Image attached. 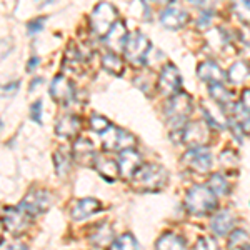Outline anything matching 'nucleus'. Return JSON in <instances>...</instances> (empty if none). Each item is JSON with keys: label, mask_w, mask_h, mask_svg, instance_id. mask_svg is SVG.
<instances>
[{"label": "nucleus", "mask_w": 250, "mask_h": 250, "mask_svg": "<svg viewBox=\"0 0 250 250\" xmlns=\"http://www.w3.org/2000/svg\"><path fill=\"white\" fill-rule=\"evenodd\" d=\"M132 187L137 192H159L167 185L168 182V173L157 164H147L140 165L137 172L132 177Z\"/></svg>", "instance_id": "nucleus-1"}, {"label": "nucleus", "mask_w": 250, "mask_h": 250, "mask_svg": "<svg viewBox=\"0 0 250 250\" xmlns=\"http://www.w3.org/2000/svg\"><path fill=\"white\" fill-rule=\"evenodd\" d=\"M185 207L195 217H205L217 210V195L208 185H193L185 195Z\"/></svg>", "instance_id": "nucleus-2"}, {"label": "nucleus", "mask_w": 250, "mask_h": 250, "mask_svg": "<svg viewBox=\"0 0 250 250\" xmlns=\"http://www.w3.org/2000/svg\"><path fill=\"white\" fill-rule=\"evenodd\" d=\"M192 114V97L185 92H177L170 95L165 105V119L170 130H180L187 124L188 115Z\"/></svg>", "instance_id": "nucleus-3"}, {"label": "nucleus", "mask_w": 250, "mask_h": 250, "mask_svg": "<svg viewBox=\"0 0 250 250\" xmlns=\"http://www.w3.org/2000/svg\"><path fill=\"white\" fill-rule=\"evenodd\" d=\"M213 139L212 127L205 120H192L182 127V140L188 147H207Z\"/></svg>", "instance_id": "nucleus-4"}, {"label": "nucleus", "mask_w": 250, "mask_h": 250, "mask_svg": "<svg viewBox=\"0 0 250 250\" xmlns=\"http://www.w3.org/2000/svg\"><path fill=\"white\" fill-rule=\"evenodd\" d=\"M117 22V10L114 5L107 2H102L95 7L90 14V27L97 37H105L107 32L112 29V25Z\"/></svg>", "instance_id": "nucleus-5"}, {"label": "nucleus", "mask_w": 250, "mask_h": 250, "mask_svg": "<svg viewBox=\"0 0 250 250\" xmlns=\"http://www.w3.org/2000/svg\"><path fill=\"white\" fill-rule=\"evenodd\" d=\"M102 137V145L108 152H120L125 148H132L135 145V137L128 134L127 130L114 125H108L105 130L100 134Z\"/></svg>", "instance_id": "nucleus-6"}, {"label": "nucleus", "mask_w": 250, "mask_h": 250, "mask_svg": "<svg viewBox=\"0 0 250 250\" xmlns=\"http://www.w3.org/2000/svg\"><path fill=\"white\" fill-rule=\"evenodd\" d=\"M148 50H150V42L140 32L128 35L127 42H125L124 52H125V59L132 63V65H142L145 62Z\"/></svg>", "instance_id": "nucleus-7"}, {"label": "nucleus", "mask_w": 250, "mask_h": 250, "mask_svg": "<svg viewBox=\"0 0 250 250\" xmlns=\"http://www.w3.org/2000/svg\"><path fill=\"white\" fill-rule=\"evenodd\" d=\"M50 207V193L42 188L30 190L25 195V199L20 202L19 208L29 217H37L40 213H45Z\"/></svg>", "instance_id": "nucleus-8"}, {"label": "nucleus", "mask_w": 250, "mask_h": 250, "mask_svg": "<svg viewBox=\"0 0 250 250\" xmlns=\"http://www.w3.org/2000/svg\"><path fill=\"white\" fill-rule=\"evenodd\" d=\"M182 162L197 173H207L212 168V154L207 147H193L185 152Z\"/></svg>", "instance_id": "nucleus-9"}, {"label": "nucleus", "mask_w": 250, "mask_h": 250, "mask_svg": "<svg viewBox=\"0 0 250 250\" xmlns=\"http://www.w3.org/2000/svg\"><path fill=\"white\" fill-rule=\"evenodd\" d=\"M182 87V77H180V72L177 70V67L173 63H165L160 70L159 75V90L162 95L170 97L177 92H180Z\"/></svg>", "instance_id": "nucleus-10"}, {"label": "nucleus", "mask_w": 250, "mask_h": 250, "mask_svg": "<svg viewBox=\"0 0 250 250\" xmlns=\"http://www.w3.org/2000/svg\"><path fill=\"white\" fill-rule=\"evenodd\" d=\"M29 219L30 217L27 213H23L20 208H5L2 213V224L10 233H14L15 237L22 235L23 232L29 229Z\"/></svg>", "instance_id": "nucleus-11"}, {"label": "nucleus", "mask_w": 250, "mask_h": 250, "mask_svg": "<svg viewBox=\"0 0 250 250\" xmlns=\"http://www.w3.org/2000/svg\"><path fill=\"white\" fill-rule=\"evenodd\" d=\"M202 112H204V119L207 120V124L210 125V127L219 128V130L229 128L227 112H225V108L219 105L217 102H204Z\"/></svg>", "instance_id": "nucleus-12"}, {"label": "nucleus", "mask_w": 250, "mask_h": 250, "mask_svg": "<svg viewBox=\"0 0 250 250\" xmlns=\"http://www.w3.org/2000/svg\"><path fill=\"white\" fill-rule=\"evenodd\" d=\"M117 164H119L120 177L125 180H130L137 172V168L142 165V157H140V154H137L135 150H132V148H125V150H120L119 162Z\"/></svg>", "instance_id": "nucleus-13"}, {"label": "nucleus", "mask_w": 250, "mask_h": 250, "mask_svg": "<svg viewBox=\"0 0 250 250\" xmlns=\"http://www.w3.org/2000/svg\"><path fill=\"white\" fill-rule=\"evenodd\" d=\"M75 95L74 85L67 77L59 75L54 79V82L50 83V97L59 104H68Z\"/></svg>", "instance_id": "nucleus-14"}, {"label": "nucleus", "mask_w": 250, "mask_h": 250, "mask_svg": "<svg viewBox=\"0 0 250 250\" xmlns=\"http://www.w3.org/2000/svg\"><path fill=\"white\" fill-rule=\"evenodd\" d=\"M235 215L230 210H220L213 215V219L210 222V229L213 230V233L219 237H225L229 235L233 227H235Z\"/></svg>", "instance_id": "nucleus-15"}, {"label": "nucleus", "mask_w": 250, "mask_h": 250, "mask_svg": "<svg viewBox=\"0 0 250 250\" xmlns=\"http://www.w3.org/2000/svg\"><path fill=\"white\" fill-rule=\"evenodd\" d=\"M160 22L167 29L179 30L188 22V14L185 10L179 9V7H168V9H165L160 14Z\"/></svg>", "instance_id": "nucleus-16"}, {"label": "nucleus", "mask_w": 250, "mask_h": 250, "mask_svg": "<svg viewBox=\"0 0 250 250\" xmlns=\"http://www.w3.org/2000/svg\"><path fill=\"white\" fill-rule=\"evenodd\" d=\"M127 37L128 35H127V27H125V23L117 20L114 25H112V29L107 32L105 42L112 52H120V50H124Z\"/></svg>", "instance_id": "nucleus-17"}, {"label": "nucleus", "mask_w": 250, "mask_h": 250, "mask_svg": "<svg viewBox=\"0 0 250 250\" xmlns=\"http://www.w3.org/2000/svg\"><path fill=\"white\" fill-rule=\"evenodd\" d=\"M197 75L202 82L207 83H224L227 75L215 62H204L197 68Z\"/></svg>", "instance_id": "nucleus-18"}, {"label": "nucleus", "mask_w": 250, "mask_h": 250, "mask_svg": "<svg viewBox=\"0 0 250 250\" xmlns=\"http://www.w3.org/2000/svg\"><path fill=\"white\" fill-rule=\"evenodd\" d=\"M82 128V122L77 115L74 114H65L60 117V120L57 122V127H55V132L57 135L63 137V139H72L80 132Z\"/></svg>", "instance_id": "nucleus-19"}, {"label": "nucleus", "mask_w": 250, "mask_h": 250, "mask_svg": "<svg viewBox=\"0 0 250 250\" xmlns=\"http://www.w3.org/2000/svg\"><path fill=\"white\" fill-rule=\"evenodd\" d=\"M95 150L94 144L87 139H79L74 144V159L82 165H94L95 162Z\"/></svg>", "instance_id": "nucleus-20"}, {"label": "nucleus", "mask_w": 250, "mask_h": 250, "mask_svg": "<svg viewBox=\"0 0 250 250\" xmlns=\"http://www.w3.org/2000/svg\"><path fill=\"white\" fill-rule=\"evenodd\" d=\"M95 170L107 180V182H115L117 179L120 177L119 173V164H115L112 159H107V157H95V162H94Z\"/></svg>", "instance_id": "nucleus-21"}, {"label": "nucleus", "mask_w": 250, "mask_h": 250, "mask_svg": "<svg viewBox=\"0 0 250 250\" xmlns=\"http://www.w3.org/2000/svg\"><path fill=\"white\" fill-rule=\"evenodd\" d=\"M100 202L97 199H82L80 202H77L72 208V219L74 220H83L87 217L94 215L95 212L100 210Z\"/></svg>", "instance_id": "nucleus-22"}, {"label": "nucleus", "mask_w": 250, "mask_h": 250, "mask_svg": "<svg viewBox=\"0 0 250 250\" xmlns=\"http://www.w3.org/2000/svg\"><path fill=\"white\" fill-rule=\"evenodd\" d=\"M208 94H210V97L213 99V102H217L219 105L225 108V112L233 105V102H232L233 94L229 90V88H225L224 83H210Z\"/></svg>", "instance_id": "nucleus-23"}, {"label": "nucleus", "mask_w": 250, "mask_h": 250, "mask_svg": "<svg viewBox=\"0 0 250 250\" xmlns=\"http://www.w3.org/2000/svg\"><path fill=\"white\" fill-rule=\"evenodd\" d=\"M227 80L233 85H239V83H244L245 80L249 79L250 75V65L245 60H239V62L232 63V67L229 68L227 74Z\"/></svg>", "instance_id": "nucleus-24"}, {"label": "nucleus", "mask_w": 250, "mask_h": 250, "mask_svg": "<svg viewBox=\"0 0 250 250\" xmlns=\"http://www.w3.org/2000/svg\"><path fill=\"white\" fill-rule=\"evenodd\" d=\"M208 40V45L215 54H224V50L230 45V37H229V34L225 32L224 29H220V27H215V29L212 30V34L207 37Z\"/></svg>", "instance_id": "nucleus-25"}, {"label": "nucleus", "mask_w": 250, "mask_h": 250, "mask_svg": "<svg viewBox=\"0 0 250 250\" xmlns=\"http://www.w3.org/2000/svg\"><path fill=\"white\" fill-rule=\"evenodd\" d=\"M112 242H114V230L107 224L99 225L90 237V244H94L95 247H105V245H110Z\"/></svg>", "instance_id": "nucleus-26"}, {"label": "nucleus", "mask_w": 250, "mask_h": 250, "mask_svg": "<svg viewBox=\"0 0 250 250\" xmlns=\"http://www.w3.org/2000/svg\"><path fill=\"white\" fill-rule=\"evenodd\" d=\"M102 67L115 77L124 74V60L117 55V52H108V54L102 55Z\"/></svg>", "instance_id": "nucleus-27"}, {"label": "nucleus", "mask_w": 250, "mask_h": 250, "mask_svg": "<svg viewBox=\"0 0 250 250\" xmlns=\"http://www.w3.org/2000/svg\"><path fill=\"white\" fill-rule=\"evenodd\" d=\"M54 165H55V172H57L59 177L67 175L72 165V155L68 154L65 148H59L54 154Z\"/></svg>", "instance_id": "nucleus-28"}, {"label": "nucleus", "mask_w": 250, "mask_h": 250, "mask_svg": "<svg viewBox=\"0 0 250 250\" xmlns=\"http://www.w3.org/2000/svg\"><path fill=\"white\" fill-rule=\"evenodd\" d=\"M208 188L215 193V195H229L230 193V184H229V180L225 179L222 173H213L210 177V180H208Z\"/></svg>", "instance_id": "nucleus-29"}, {"label": "nucleus", "mask_w": 250, "mask_h": 250, "mask_svg": "<svg viewBox=\"0 0 250 250\" xmlns=\"http://www.w3.org/2000/svg\"><path fill=\"white\" fill-rule=\"evenodd\" d=\"M229 249H250V235L245 230H232L230 235H229V242H227Z\"/></svg>", "instance_id": "nucleus-30"}, {"label": "nucleus", "mask_w": 250, "mask_h": 250, "mask_svg": "<svg viewBox=\"0 0 250 250\" xmlns=\"http://www.w3.org/2000/svg\"><path fill=\"white\" fill-rule=\"evenodd\" d=\"M232 12L245 25H250V0H232Z\"/></svg>", "instance_id": "nucleus-31"}, {"label": "nucleus", "mask_w": 250, "mask_h": 250, "mask_svg": "<svg viewBox=\"0 0 250 250\" xmlns=\"http://www.w3.org/2000/svg\"><path fill=\"white\" fill-rule=\"evenodd\" d=\"M185 240L182 237L175 235V233H165L164 237H160L157 240L155 247L157 249H185Z\"/></svg>", "instance_id": "nucleus-32"}, {"label": "nucleus", "mask_w": 250, "mask_h": 250, "mask_svg": "<svg viewBox=\"0 0 250 250\" xmlns=\"http://www.w3.org/2000/svg\"><path fill=\"white\" fill-rule=\"evenodd\" d=\"M110 247L112 249H140V245L132 233H124V235H120L119 239H115L112 242Z\"/></svg>", "instance_id": "nucleus-33"}, {"label": "nucleus", "mask_w": 250, "mask_h": 250, "mask_svg": "<svg viewBox=\"0 0 250 250\" xmlns=\"http://www.w3.org/2000/svg\"><path fill=\"white\" fill-rule=\"evenodd\" d=\"M220 164L222 167L225 168V170H235L237 167H239V155H237L235 150H224L220 154Z\"/></svg>", "instance_id": "nucleus-34"}, {"label": "nucleus", "mask_w": 250, "mask_h": 250, "mask_svg": "<svg viewBox=\"0 0 250 250\" xmlns=\"http://www.w3.org/2000/svg\"><path fill=\"white\" fill-rule=\"evenodd\" d=\"M110 125V122L105 119V117L99 115V114H92L90 117V128L94 132H99V134H102L104 130Z\"/></svg>", "instance_id": "nucleus-35"}, {"label": "nucleus", "mask_w": 250, "mask_h": 250, "mask_svg": "<svg viewBox=\"0 0 250 250\" xmlns=\"http://www.w3.org/2000/svg\"><path fill=\"white\" fill-rule=\"evenodd\" d=\"M187 2L202 10H213L220 3V0H187Z\"/></svg>", "instance_id": "nucleus-36"}, {"label": "nucleus", "mask_w": 250, "mask_h": 250, "mask_svg": "<svg viewBox=\"0 0 250 250\" xmlns=\"http://www.w3.org/2000/svg\"><path fill=\"white\" fill-rule=\"evenodd\" d=\"M30 117L34 122L42 124V100H37L30 105Z\"/></svg>", "instance_id": "nucleus-37"}, {"label": "nucleus", "mask_w": 250, "mask_h": 250, "mask_svg": "<svg viewBox=\"0 0 250 250\" xmlns=\"http://www.w3.org/2000/svg\"><path fill=\"white\" fill-rule=\"evenodd\" d=\"M195 249H217V242L213 237H200L195 244Z\"/></svg>", "instance_id": "nucleus-38"}, {"label": "nucleus", "mask_w": 250, "mask_h": 250, "mask_svg": "<svg viewBox=\"0 0 250 250\" xmlns=\"http://www.w3.org/2000/svg\"><path fill=\"white\" fill-rule=\"evenodd\" d=\"M43 22H45V17L37 19V20H32V22L27 23V30H29L30 35H35L37 32H40L43 29Z\"/></svg>", "instance_id": "nucleus-39"}, {"label": "nucleus", "mask_w": 250, "mask_h": 250, "mask_svg": "<svg viewBox=\"0 0 250 250\" xmlns=\"http://www.w3.org/2000/svg\"><path fill=\"white\" fill-rule=\"evenodd\" d=\"M19 85H20V82L9 83V85L0 87V97H12V95H15V94H17V90H19Z\"/></svg>", "instance_id": "nucleus-40"}, {"label": "nucleus", "mask_w": 250, "mask_h": 250, "mask_svg": "<svg viewBox=\"0 0 250 250\" xmlns=\"http://www.w3.org/2000/svg\"><path fill=\"white\" fill-rule=\"evenodd\" d=\"M12 48H14V45H12V40H9V39L0 40V60L5 59L7 55L12 52Z\"/></svg>", "instance_id": "nucleus-41"}, {"label": "nucleus", "mask_w": 250, "mask_h": 250, "mask_svg": "<svg viewBox=\"0 0 250 250\" xmlns=\"http://www.w3.org/2000/svg\"><path fill=\"white\" fill-rule=\"evenodd\" d=\"M240 104L250 112V88H245V90L242 92V102Z\"/></svg>", "instance_id": "nucleus-42"}, {"label": "nucleus", "mask_w": 250, "mask_h": 250, "mask_svg": "<svg viewBox=\"0 0 250 250\" xmlns=\"http://www.w3.org/2000/svg\"><path fill=\"white\" fill-rule=\"evenodd\" d=\"M37 63H39V59L37 57H32L30 62H29V65H27V70H34V68L37 67Z\"/></svg>", "instance_id": "nucleus-43"}, {"label": "nucleus", "mask_w": 250, "mask_h": 250, "mask_svg": "<svg viewBox=\"0 0 250 250\" xmlns=\"http://www.w3.org/2000/svg\"><path fill=\"white\" fill-rule=\"evenodd\" d=\"M35 2H40V3H50V2H55V0H35Z\"/></svg>", "instance_id": "nucleus-44"}, {"label": "nucleus", "mask_w": 250, "mask_h": 250, "mask_svg": "<svg viewBox=\"0 0 250 250\" xmlns=\"http://www.w3.org/2000/svg\"><path fill=\"white\" fill-rule=\"evenodd\" d=\"M155 2H159V3H167V2H170V0H155Z\"/></svg>", "instance_id": "nucleus-45"}]
</instances>
